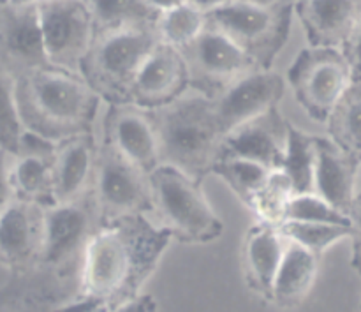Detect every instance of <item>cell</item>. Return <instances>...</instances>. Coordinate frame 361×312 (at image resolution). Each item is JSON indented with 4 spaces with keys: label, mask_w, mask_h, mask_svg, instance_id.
<instances>
[{
    "label": "cell",
    "mask_w": 361,
    "mask_h": 312,
    "mask_svg": "<svg viewBox=\"0 0 361 312\" xmlns=\"http://www.w3.org/2000/svg\"><path fill=\"white\" fill-rule=\"evenodd\" d=\"M171 240V233L147 215L106 222L85 247L74 296L95 304L101 312L129 302L141 295Z\"/></svg>",
    "instance_id": "1"
},
{
    "label": "cell",
    "mask_w": 361,
    "mask_h": 312,
    "mask_svg": "<svg viewBox=\"0 0 361 312\" xmlns=\"http://www.w3.org/2000/svg\"><path fill=\"white\" fill-rule=\"evenodd\" d=\"M101 102L80 74L56 67L16 80V106L23 129L55 143L94 133Z\"/></svg>",
    "instance_id": "2"
},
{
    "label": "cell",
    "mask_w": 361,
    "mask_h": 312,
    "mask_svg": "<svg viewBox=\"0 0 361 312\" xmlns=\"http://www.w3.org/2000/svg\"><path fill=\"white\" fill-rule=\"evenodd\" d=\"M157 140L159 162L203 184L224 157V133L214 99L189 90L157 109H147Z\"/></svg>",
    "instance_id": "3"
},
{
    "label": "cell",
    "mask_w": 361,
    "mask_h": 312,
    "mask_svg": "<svg viewBox=\"0 0 361 312\" xmlns=\"http://www.w3.org/2000/svg\"><path fill=\"white\" fill-rule=\"evenodd\" d=\"M159 42L157 27L95 34L90 49L80 64V76L108 106L130 104L134 80Z\"/></svg>",
    "instance_id": "4"
},
{
    "label": "cell",
    "mask_w": 361,
    "mask_h": 312,
    "mask_svg": "<svg viewBox=\"0 0 361 312\" xmlns=\"http://www.w3.org/2000/svg\"><path fill=\"white\" fill-rule=\"evenodd\" d=\"M154 214L173 240L210 244L224 232V222L204 196L201 184L171 166H157L148 175Z\"/></svg>",
    "instance_id": "5"
},
{
    "label": "cell",
    "mask_w": 361,
    "mask_h": 312,
    "mask_svg": "<svg viewBox=\"0 0 361 312\" xmlns=\"http://www.w3.org/2000/svg\"><path fill=\"white\" fill-rule=\"evenodd\" d=\"M293 13V6L286 4L261 6L235 0L207 13V25L242 48L257 69H271L291 34Z\"/></svg>",
    "instance_id": "6"
},
{
    "label": "cell",
    "mask_w": 361,
    "mask_h": 312,
    "mask_svg": "<svg viewBox=\"0 0 361 312\" xmlns=\"http://www.w3.org/2000/svg\"><path fill=\"white\" fill-rule=\"evenodd\" d=\"M101 226L92 189L76 200L44 208L39 268L66 284L78 279L85 247Z\"/></svg>",
    "instance_id": "7"
},
{
    "label": "cell",
    "mask_w": 361,
    "mask_h": 312,
    "mask_svg": "<svg viewBox=\"0 0 361 312\" xmlns=\"http://www.w3.org/2000/svg\"><path fill=\"white\" fill-rule=\"evenodd\" d=\"M92 196L101 224L130 215L150 217L154 214L148 175L106 140L97 147Z\"/></svg>",
    "instance_id": "8"
},
{
    "label": "cell",
    "mask_w": 361,
    "mask_h": 312,
    "mask_svg": "<svg viewBox=\"0 0 361 312\" xmlns=\"http://www.w3.org/2000/svg\"><path fill=\"white\" fill-rule=\"evenodd\" d=\"M296 102L312 120L326 124L331 109L353 83L351 67L342 49L307 46L288 69Z\"/></svg>",
    "instance_id": "9"
},
{
    "label": "cell",
    "mask_w": 361,
    "mask_h": 312,
    "mask_svg": "<svg viewBox=\"0 0 361 312\" xmlns=\"http://www.w3.org/2000/svg\"><path fill=\"white\" fill-rule=\"evenodd\" d=\"M49 66L80 74V64L95 37L87 0H44L35 4Z\"/></svg>",
    "instance_id": "10"
},
{
    "label": "cell",
    "mask_w": 361,
    "mask_h": 312,
    "mask_svg": "<svg viewBox=\"0 0 361 312\" xmlns=\"http://www.w3.org/2000/svg\"><path fill=\"white\" fill-rule=\"evenodd\" d=\"M189 67L190 90L215 99L233 81L257 69L249 55L229 37L208 27L183 49Z\"/></svg>",
    "instance_id": "11"
},
{
    "label": "cell",
    "mask_w": 361,
    "mask_h": 312,
    "mask_svg": "<svg viewBox=\"0 0 361 312\" xmlns=\"http://www.w3.org/2000/svg\"><path fill=\"white\" fill-rule=\"evenodd\" d=\"M49 66L42 44L37 7L0 0V71L14 80Z\"/></svg>",
    "instance_id": "12"
},
{
    "label": "cell",
    "mask_w": 361,
    "mask_h": 312,
    "mask_svg": "<svg viewBox=\"0 0 361 312\" xmlns=\"http://www.w3.org/2000/svg\"><path fill=\"white\" fill-rule=\"evenodd\" d=\"M284 92L286 80L271 69H254L233 81L214 99L215 115L224 136L268 109L277 108Z\"/></svg>",
    "instance_id": "13"
},
{
    "label": "cell",
    "mask_w": 361,
    "mask_h": 312,
    "mask_svg": "<svg viewBox=\"0 0 361 312\" xmlns=\"http://www.w3.org/2000/svg\"><path fill=\"white\" fill-rule=\"evenodd\" d=\"M189 90V67L182 52L159 42L134 80L130 104L143 109H157L171 104Z\"/></svg>",
    "instance_id": "14"
},
{
    "label": "cell",
    "mask_w": 361,
    "mask_h": 312,
    "mask_svg": "<svg viewBox=\"0 0 361 312\" xmlns=\"http://www.w3.org/2000/svg\"><path fill=\"white\" fill-rule=\"evenodd\" d=\"M44 233V208L13 198L0 214V263L16 274L39 268Z\"/></svg>",
    "instance_id": "15"
},
{
    "label": "cell",
    "mask_w": 361,
    "mask_h": 312,
    "mask_svg": "<svg viewBox=\"0 0 361 312\" xmlns=\"http://www.w3.org/2000/svg\"><path fill=\"white\" fill-rule=\"evenodd\" d=\"M126 155L145 175H150L159 162L157 140L147 109L136 104H109L104 116V138Z\"/></svg>",
    "instance_id": "16"
},
{
    "label": "cell",
    "mask_w": 361,
    "mask_h": 312,
    "mask_svg": "<svg viewBox=\"0 0 361 312\" xmlns=\"http://www.w3.org/2000/svg\"><path fill=\"white\" fill-rule=\"evenodd\" d=\"M288 126L289 122H286L279 106L268 109L224 138V157L247 159L267 169H281L288 141Z\"/></svg>",
    "instance_id": "17"
},
{
    "label": "cell",
    "mask_w": 361,
    "mask_h": 312,
    "mask_svg": "<svg viewBox=\"0 0 361 312\" xmlns=\"http://www.w3.org/2000/svg\"><path fill=\"white\" fill-rule=\"evenodd\" d=\"M293 11L309 46L342 49L361 14V0H298Z\"/></svg>",
    "instance_id": "18"
},
{
    "label": "cell",
    "mask_w": 361,
    "mask_h": 312,
    "mask_svg": "<svg viewBox=\"0 0 361 312\" xmlns=\"http://www.w3.org/2000/svg\"><path fill=\"white\" fill-rule=\"evenodd\" d=\"M361 164L338 148L330 138L316 136V168L314 193L349 215L356 198V180Z\"/></svg>",
    "instance_id": "19"
},
{
    "label": "cell",
    "mask_w": 361,
    "mask_h": 312,
    "mask_svg": "<svg viewBox=\"0 0 361 312\" xmlns=\"http://www.w3.org/2000/svg\"><path fill=\"white\" fill-rule=\"evenodd\" d=\"M97 147L94 133L80 134L56 143L53 157V198L67 203L92 189Z\"/></svg>",
    "instance_id": "20"
},
{
    "label": "cell",
    "mask_w": 361,
    "mask_h": 312,
    "mask_svg": "<svg viewBox=\"0 0 361 312\" xmlns=\"http://www.w3.org/2000/svg\"><path fill=\"white\" fill-rule=\"evenodd\" d=\"M74 296L66 282L35 268L16 274L0 289V312H55Z\"/></svg>",
    "instance_id": "21"
},
{
    "label": "cell",
    "mask_w": 361,
    "mask_h": 312,
    "mask_svg": "<svg viewBox=\"0 0 361 312\" xmlns=\"http://www.w3.org/2000/svg\"><path fill=\"white\" fill-rule=\"evenodd\" d=\"M284 244L286 239L279 232V226L257 221L247 232L243 242V270L247 284L264 300L271 299V288L284 253Z\"/></svg>",
    "instance_id": "22"
},
{
    "label": "cell",
    "mask_w": 361,
    "mask_h": 312,
    "mask_svg": "<svg viewBox=\"0 0 361 312\" xmlns=\"http://www.w3.org/2000/svg\"><path fill=\"white\" fill-rule=\"evenodd\" d=\"M317 274L319 256L286 239L270 300L281 309H295L312 292Z\"/></svg>",
    "instance_id": "23"
},
{
    "label": "cell",
    "mask_w": 361,
    "mask_h": 312,
    "mask_svg": "<svg viewBox=\"0 0 361 312\" xmlns=\"http://www.w3.org/2000/svg\"><path fill=\"white\" fill-rule=\"evenodd\" d=\"M11 187L18 200L30 201L42 208L53 207V159L13 155Z\"/></svg>",
    "instance_id": "24"
},
{
    "label": "cell",
    "mask_w": 361,
    "mask_h": 312,
    "mask_svg": "<svg viewBox=\"0 0 361 312\" xmlns=\"http://www.w3.org/2000/svg\"><path fill=\"white\" fill-rule=\"evenodd\" d=\"M94 18L95 34L122 28L157 27L161 13L147 0H87Z\"/></svg>",
    "instance_id": "25"
},
{
    "label": "cell",
    "mask_w": 361,
    "mask_h": 312,
    "mask_svg": "<svg viewBox=\"0 0 361 312\" xmlns=\"http://www.w3.org/2000/svg\"><path fill=\"white\" fill-rule=\"evenodd\" d=\"M330 140L361 164V80L344 92L326 120Z\"/></svg>",
    "instance_id": "26"
},
{
    "label": "cell",
    "mask_w": 361,
    "mask_h": 312,
    "mask_svg": "<svg viewBox=\"0 0 361 312\" xmlns=\"http://www.w3.org/2000/svg\"><path fill=\"white\" fill-rule=\"evenodd\" d=\"M314 168H316V136H310L289 124L281 172L291 182L295 196L314 193Z\"/></svg>",
    "instance_id": "27"
},
{
    "label": "cell",
    "mask_w": 361,
    "mask_h": 312,
    "mask_svg": "<svg viewBox=\"0 0 361 312\" xmlns=\"http://www.w3.org/2000/svg\"><path fill=\"white\" fill-rule=\"evenodd\" d=\"M271 169H267L264 166L257 162L247 161L240 157H222L212 169V175L222 179V182L231 189V193L250 208L254 196L267 180L268 173Z\"/></svg>",
    "instance_id": "28"
},
{
    "label": "cell",
    "mask_w": 361,
    "mask_h": 312,
    "mask_svg": "<svg viewBox=\"0 0 361 312\" xmlns=\"http://www.w3.org/2000/svg\"><path fill=\"white\" fill-rule=\"evenodd\" d=\"M207 28V14L183 2L173 9L161 13L157 21V34L161 42L183 49Z\"/></svg>",
    "instance_id": "29"
},
{
    "label": "cell",
    "mask_w": 361,
    "mask_h": 312,
    "mask_svg": "<svg viewBox=\"0 0 361 312\" xmlns=\"http://www.w3.org/2000/svg\"><path fill=\"white\" fill-rule=\"evenodd\" d=\"M293 196H295V191L288 176L281 169H271L254 196L249 210L256 215L259 222L281 226L286 221V210Z\"/></svg>",
    "instance_id": "30"
},
{
    "label": "cell",
    "mask_w": 361,
    "mask_h": 312,
    "mask_svg": "<svg viewBox=\"0 0 361 312\" xmlns=\"http://www.w3.org/2000/svg\"><path fill=\"white\" fill-rule=\"evenodd\" d=\"M279 232L282 236L298 246L305 247L307 251L314 253L321 258V254L326 253L330 247L351 236L349 226H335V224H321V222H298V221H284L279 226Z\"/></svg>",
    "instance_id": "31"
},
{
    "label": "cell",
    "mask_w": 361,
    "mask_h": 312,
    "mask_svg": "<svg viewBox=\"0 0 361 312\" xmlns=\"http://www.w3.org/2000/svg\"><path fill=\"white\" fill-rule=\"evenodd\" d=\"M23 131L16 106V80L0 71V150L16 155Z\"/></svg>",
    "instance_id": "32"
},
{
    "label": "cell",
    "mask_w": 361,
    "mask_h": 312,
    "mask_svg": "<svg viewBox=\"0 0 361 312\" xmlns=\"http://www.w3.org/2000/svg\"><path fill=\"white\" fill-rule=\"evenodd\" d=\"M286 221L321 222V224L349 226L351 228L349 215L342 214L341 210L331 207L328 201L317 196L316 193L293 196L288 205V210H286Z\"/></svg>",
    "instance_id": "33"
},
{
    "label": "cell",
    "mask_w": 361,
    "mask_h": 312,
    "mask_svg": "<svg viewBox=\"0 0 361 312\" xmlns=\"http://www.w3.org/2000/svg\"><path fill=\"white\" fill-rule=\"evenodd\" d=\"M56 143L48 140V138L35 134L32 131L25 129L21 133L20 143H18L16 155H23V157H39V159H53L55 157ZM14 155V157H16Z\"/></svg>",
    "instance_id": "34"
},
{
    "label": "cell",
    "mask_w": 361,
    "mask_h": 312,
    "mask_svg": "<svg viewBox=\"0 0 361 312\" xmlns=\"http://www.w3.org/2000/svg\"><path fill=\"white\" fill-rule=\"evenodd\" d=\"M349 219H351V236L349 239L353 242L351 265L361 277V191L356 194L355 203L349 210Z\"/></svg>",
    "instance_id": "35"
},
{
    "label": "cell",
    "mask_w": 361,
    "mask_h": 312,
    "mask_svg": "<svg viewBox=\"0 0 361 312\" xmlns=\"http://www.w3.org/2000/svg\"><path fill=\"white\" fill-rule=\"evenodd\" d=\"M342 53L348 59L349 67H351L353 81L361 80V14L356 21V27L353 34L349 35L348 42L342 46Z\"/></svg>",
    "instance_id": "36"
},
{
    "label": "cell",
    "mask_w": 361,
    "mask_h": 312,
    "mask_svg": "<svg viewBox=\"0 0 361 312\" xmlns=\"http://www.w3.org/2000/svg\"><path fill=\"white\" fill-rule=\"evenodd\" d=\"M11 162L13 155L0 150V214L13 201V187H11Z\"/></svg>",
    "instance_id": "37"
},
{
    "label": "cell",
    "mask_w": 361,
    "mask_h": 312,
    "mask_svg": "<svg viewBox=\"0 0 361 312\" xmlns=\"http://www.w3.org/2000/svg\"><path fill=\"white\" fill-rule=\"evenodd\" d=\"M155 309H157V304H155L154 296L137 295L133 300H129V302L113 309L111 312H155Z\"/></svg>",
    "instance_id": "38"
},
{
    "label": "cell",
    "mask_w": 361,
    "mask_h": 312,
    "mask_svg": "<svg viewBox=\"0 0 361 312\" xmlns=\"http://www.w3.org/2000/svg\"><path fill=\"white\" fill-rule=\"evenodd\" d=\"M185 2L190 4L192 7H196V9H200L201 13L207 14L210 13V11L226 6V4L235 2V0H185Z\"/></svg>",
    "instance_id": "39"
},
{
    "label": "cell",
    "mask_w": 361,
    "mask_h": 312,
    "mask_svg": "<svg viewBox=\"0 0 361 312\" xmlns=\"http://www.w3.org/2000/svg\"><path fill=\"white\" fill-rule=\"evenodd\" d=\"M147 2L150 4V6L154 7L157 13H164V11H169V9H173V7L183 4L185 0H147Z\"/></svg>",
    "instance_id": "40"
},
{
    "label": "cell",
    "mask_w": 361,
    "mask_h": 312,
    "mask_svg": "<svg viewBox=\"0 0 361 312\" xmlns=\"http://www.w3.org/2000/svg\"><path fill=\"white\" fill-rule=\"evenodd\" d=\"M11 4H18V6H35L39 2H44V0H7Z\"/></svg>",
    "instance_id": "41"
},
{
    "label": "cell",
    "mask_w": 361,
    "mask_h": 312,
    "mask_svg": "<svg viewBox=\"0 0 361 312\" xmlns=\"http://www.w3.org/2000/svg\"><path fill=\"white\" fill-rule=\"evenodd\" d=\"M249 2L261 4V6H270V4H275V2H277V0H249Z\"/></svg>",
    "instance_id": "42"
},
{
    "label": "cell",
    "mask_w": 361,
    "mask_h": 312,
    "mask_svg": "<svg viewBox=\"0 0 361 312\" xmlns=\"http://www.w3.org/2000/svg\"><path fill=\"white\" fill-rule=\"evenodd\" d=\"M279 4H286V6H295L296 2H298V0H277Z\"/></svg>",
    "instance_id": "43"
},
{
    "label": "cell",
    "mask_w": 361,
    "mask_h": 312,
    "mask_svg": "<svg viewBox=\"0 0 361 312\" xmlns=\"http://www.w3.org/2000/svg\"><path fill=\"white\" fill-rule=\"evenodd\" d=\"M360 309H361V306H360Z\"/></svg>",
    "instance_id": "44"
}]
</instances>
